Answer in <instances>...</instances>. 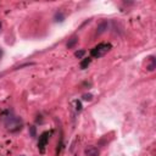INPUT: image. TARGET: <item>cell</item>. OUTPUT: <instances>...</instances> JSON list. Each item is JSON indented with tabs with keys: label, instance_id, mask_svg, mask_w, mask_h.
Wrapping results in <instances>:
<instances>
[{
	"label": "cell",
	"instance_id": "6da1fadb",
	"mask_svg": "<svg viewBox=\"0 0 156 156\" xmlns=\"http://www.w3.org/2000/svg\"><path fill=\"white\" fill-rule=\"evenodd\" d=\"M110 48H111L110 44H99V45H97L93 49L90 54L94 57H99V56H102L105 53H107V51L110 50Z\"/></svg>",
	"mask_w": 156,
	"mask_h": 156
},
{
	"label": "cell",
	"instance_id": "52a82bcc",
	"mask_svg": "<svg viewBox=\"0 0 156 156\" xmlns=\"http://www.w3.org/2000/svg\"><path fill=\"white\" fill-rule=\"evenodd\" d=\"M89 64H90V59H84L82 62H81V68H83V70L87 68Z\"/></svg>",
	"mask_w": 156,
	"mask_h": 156
},
{
	"label": "cell",
	"instance_id": "8992f818",
	"mask_svg": "<svg viewBox=\"0 0 156 156\" xmlns=\"http://www.w3.org/2000/svg\"><path fill=\"white\" fill-rule=\"evenodd\" d=\"M65 20V15L62 12H56L55 14V21L56 22H62Z\"/></svg>",
	"mask_w": 156,
	"mask_h": 156
},
{
	"label": "cell",
	"instance_id": "277c9868",
	"mask_svg": "<svg viewBox=\"0 0 156 156\" xmlns=\"http://www.w3.org/2000/svg\"><path fill=\"white\" fill-rule=\"evenodd\" d=\"M107 29V22L106 21H104V22H101L99 26H98V29H97V34L99 36V34H101V33H104Z\"/></svg>",
	"mask_w": 156,
	"mask_h": 156
},
{
	"label": "cell",
	"instance_id": "9c48e42d",
	"mask_svg": "<svg viewBox=\"0 0 156 156\" xmlns=\"http://www.w3.org/2000/svg\"><path fill=\"white\" fill-rule=\"evenodd\" d=\"M84 54H85V51L84 50H79V51H76V53H74V56L78 57V59H81V57H83Z\"/></svg>",
	"mask_w": 156,
	"mask_h": 156
},
{
	"label": "cell",
	"instance_id": "7c38bea8",
	"mask_svg": "<svg viewBox=\"0 0 156 156\" xmlns=\"http://www.w3.org/2000/svg\"><path fill=\"white\" fill-rule=\"evenodd\" d=\"M76 106H77V110L78 111L82 110V105H81V102H79V101H77V102H76Z\"/></svg>",
	"mask_w": 156,
	"mask_h": 156
},
{
	"label": "cell",
	"instance_id": "5b68a950",
	"mask_svg": "<svg viewBox=\"0 0 156 156\" xmlns=\"http://www.w3.org/2000/svg\"><path fill=\"white\" fill-rule=\"evenodd\" d=\"M77 41H78V38L77 37H73V38H71L68 40V43H67V48L68 49H71V48H73L76 44H77Z\"/></svg>",
	"mask_w": 156,
	"mask_h": 156
},
{
	"label": "cell",
	"instance_id": "30bf717a",
	"mask_svg": "<svg viewBox=\"0 0 156 156\" xmlns=\"http://www.w3.org/2000/svg\"><path fill=\"white\" fill-rule=\"evenodd\" d=\"M92 99H93V95H92V94H84V95H83V100L90 101Z\"/></svg>",
	"mask_w": 156,
	"mask_h": 156
},
{
	"label": "cell",
	"instance_id": "5bb4252c",
	"mask_svg": "<svg viewBox=\"0 0 156 156\" xmlns=\"http://www.w3.org/2000/svg\"><path fill=\"white\" fill-rule=\"evenodd\" d=\"M0 31H1V23H0Z\"/></svg>",
	"mask_w": 156,
	"mask_h": 156
},
{
	"label": "cell",
	"instance_id": "8fae6325",
	"mask_svg": "<svg viewBox=\"0 0 156 156\" xmlns=\"http://www.w3.org/2000/svg\"><path fill=\"white\" fill-rule=\"evenodd\" d=\"M29 133H31V137H36V127L34 126L29 127Z\"/></svg>",
	"mask_w": 156,
	"mask_h": 156
},
{
	"label": "cell",
	"instance_id": "ba28073f",
	"mask_svg": "<svg viewBox=\"0 0 156 156\" xmlns=\"http://www.w3.org/2000/svg\"><path fill=\"white\" fill-rule=\"evenodd\" d=\"M150 59H151V62H150L149 66H148V70H149V71H154L156 67V62H155V60H154V57H150Z\"/></svg>",
	"mask_w": 156,
	"mask_h": 156
},
{
	"label": "cell",
	"instance_id": "3957f363",
	"mask_svg": "<svg viewBox=\"0 0 156 156\" xmlns=\"http://www.w3.org/2000/svg\"><path fill=\"white\" fill-rule=\"evenodd\" d=\"M85 154L88 156H99V150L95 146H89L85 149Z\"/></svg>",
	"mask_w": 156,
	"mask_h": 156
},
{
	"label": "cell",
	"instance_id": "7a4b0ae2",
	"mask_svg": "<svg viewBox=\"0 0 156 156\" xmlns=\"http://www.w3.org/2000/svg\"><path fill=\"white\" fill-rule=\"evenodd\" d=\"M48 139H49V133H43L41 137H39V143H38V146L40 149V151H44V148H45L46 143H48Z\"/></svg>",
	"mask_w": 156,
	"mask_h": 156
},
{
	"label": "cell",
	"instance_id": "4fadbf2b",
	"mask_svg": "<svg viewBox=\"0 0 156 156\" xmlns=\"http://www.w3.org/2000/svg\"><path fill=\"white\" fill-rule=\"evenodd\" d=\"M1 56H3V50L0 49V57H1Z\"/></svg>",
	"mask_w": 156,
	"mask_h": 156
}]
</instances>
